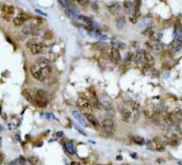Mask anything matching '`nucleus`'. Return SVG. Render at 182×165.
<instances>
[{
    "mask_svg": "<svg viewBox=\"0 0 182 165\" xmlns=\"http://www.w3.org/2000/svg\"><path fill=\"white\" fill-rule=\"evenodd\" d=\"M75 1L77 2V5L82 8H85L89 5V0H75Z\"/></svg>",
    "mask_w": 182,
    "mask_h": 165,
    "instance_id": "26",
    "label": "nucleus"
},
{
    "mask_svg": "<svg viewBox=\"0 0 182 165\" xmlns=\"http://www.w3.org/2000/svg\"><path fill=\"white\" fill-rule=\"evenodd\" d=\"M14 8L12 7V5H3L2 7V15L3 17L5 18V19L9 20L10 17H11L12 15L14 14Z\"/></svg>",
    "mask_w": 182,
    "mask_h": 165,
    "instance_id": "8",
    "label": "nucleus"
},
{
    "mask_svg": "<svg viewBox=\"0 0 182 165\" xmlns=\"http://www.w3.org/2000/svg\"><path fill=\"white\" fill-rule=\"evenodd\" d=\"M72 115H74V117L76 118L77 120H79V122H80L82 125H85V122H84V120H83L82 115H81V114L79 113L78 111H74V112H72Z\"/></svg>",
    "mask_w": 182,
    "mask_h": 165,
    "instance_id": "24",
    "label": "nucleus"
},
{
    "mask_svg": "<svg viewBox=\"0 0 182 165\" xmlns=\"http://www.w3.org/2000/svg\"><path fill=\"white\" fill-rule=\"evenodd\" d=\"M120 113H121V118H123L124 122L129 123L131 120V118H132V112H131L130 110H128V109L126 108L121 109Z\"/></svg>",
    "mask_w": 182,
    "mask_h": 165,
    "instance_id": "10",
    "label": "nucleus"
},
{
    "mask_svg": "<svg viewBox=\"0 0 182 165\" xmlns=\"http://www.w3.org/2000/svg\"><path fill=\"white\" fill-rule=\"evenodd\" d=\"M39 31L41 29H39V25H36L35 22H28L22 28V33L26 35H37Z\"/></svg>",
    "mask_w": 182,
    "mask_h": 165,
    "instance_id": "4",
    "label": "nucleus"
},
{
    "mask_svg": "<svg viewBox=\"0 0 182 165\" xmlns=\"http://www.w3.org/2000/svg\"><path fill=\"white\" fill-rule=\"evenodd\" d=\"M130 20H131V22H132V24H136V17H130Z\"/></svg>",
    "mask_w": 182,
    "mask_h": 165,
    "instance_id": "31",
    "label": "nucleus"
},
{
    "mask_svg": "<svg viewBox=\"0 0 182 165\" xmlns=\"http://www.w3.org/2000/svg\"><path fill=\"white\" fill-rule=\"evenodd\" d=\"M146 45L148 46V47L150 48L151 50H154V51H159L160 50V48H159V44H158V41H149L146 43Z\"/></svg>",
    "mask_w": 182,
    "mask_h": 165,
    "instance_id": "21",
    "label": "nucleus"
},
{
    "mask_svg": "<svg viewBox=\"0 0 182 165\" xmlns=\"http://www.w3.org/2000/svg\"><path fill=\"white\" fill-rule=\"evenodd\" d=\"M28 162L30 163L31 165L37 164V162H39V157H36V156H30L28 158Z\"/></svg>",
    "mask_w": 182,
    "mask_h": 165,
    "instance_id": "25",
    "label": "nucleus"
},
{
    "mask_svg": "<svg viewBox=\"0 0 182 165\" xmlns=\"http://www.w3.org/2000/svg\"><path fill=\"white\" fill-rule=\"evenodd\" d=\"M58 1L60 2V5L63 8H65V9L66 8H74L72 0H58Z\"/></svg>",
    "mask_w": 182,
    "mask_h": 165,
    "instance_id": "23",
    "label": "nucleus"
},
{
    "mask_svg": "<svg viewBox=\"0 0 182 165\" xmlns=\"http://www.w3.org/2000/svg\"><path fill=\"white\" fill-rule=\"evenodd\" d=\"M132 141L134 142L135 144H137V145H143V144L145 143V142H144V139L141 136H133Z\"/></svg>",
    "mask_w": 182,
    "mask_h": 165,
    "instance_id": "27",
    "label": "nucleus"
},
{
    "mask_svg": "<svg viewBox=\"0 0 182 165\" xmlns=\"http://www.w3.org/2000/svg\"><path fill=\"white\" fill-rule=\"evenodd\" d=\"M67 146H68V147H69V148H68V149H69L70 153H74V149H72V142H69Z\"/></svg>",
    "mask_w": 182,
    "mask_h": 165,
    "instance_id": "30",
    "label": "nucleus"
},
{
    "mask_svg": "<svg viewBox=\"0 0 182 165\" xmlns=\"http://www.w3.org/2000/svg\"><path fill=\"white\" fill-rule=\"evenodd\" d=\"M108 10L113 15H119L121 13V10H123V5L118 2H113L108 5Z\"/></svg>",
    "mask_w": 182,
    "mask_h": 165,
    "instance_id": "7",
    "label": "nucleus"
},
{
    "mask_svg": "<svg viewBox=\"0 0 182 165\" xmlns=\"http://www.w3.org/2000/svg\"><path fill=\"white\" fill-rule=\"evenodd\" d=\"M28 48L30 50V52L33 54V56H36V54H39L43 52L44 50V44L39 43V42H29L28 43Z\"/></svg>",
    "mask_w": 182,
    "mask_h": 165,
    "instance_id": "5",
    "label": "nucleus"
},
{
    "mask_svg": "<svg viewBox=\"0 0 182 165\" xmlns=\"http://www.w3.org/2000/svg\"><path fill=\"white\" fill-rule=\"evenodd\" d=\"M94 47H97V49H106V48H108V45L104 43H101V42H99V43H96L94 44Z\"/></svg>",
    "mask_w": 182,
    "mask_h": 165,
    "instance_id": "28",
    "label": "nucleus"
},
{
    "mask_svg": "<svg viewBox=\"0 0 182 165\" xmlns=\"http://www.w3.org/2000/svg\"><path fill=\"white\" fill-rule=\"evenodd\" d=\"M111 45H112V47L116 48V49H125L126 48V44L123 43V42L118 41V39H112V42H111Z\"/></svg>",
    "mask_w": 182,
    "mask_h": 165,
    "instance_id": "17",
    "label": "nucleus"
},
{
    "mask_svg": "<svg viewBox=\"0 0 182 165\" xmlns=\"http://www.w3.org/2000/svg\"><path fill=\"white\" fill-rule=\"evenodd\" d=\"M132 60H133V62H134V63H136L137 65H140V64L142 63V61H143V56H142V51L135 52V53L133 54Z\"/></svg>",
    "mask_w": 182,
    "mask_h": 165,
    "instance_id": "20",
    "label": "nucleus"
},
{
    "mask_svg": "<svg viewBox=\"0 0 182 165\" xmlns=\"http://www.w3.org/2000/svg\"><path fill=\"white\" fill-rule=\"evenodd\" d=\"M141 51H142V56H143L144 61L147 62V63L150 64V65H152V64H153V62H154L153 57H152L151 54H150L147 50H141Z\"/></svg>",
    "mask_w": 182,
    "mask_h": 165,
    "instance_id": "13",
    "label": "nucleus"
},
{
    "mask_svg": "<svg viewBox=\"0 0 182 165\" xmlns=\"http://www.w3.org/2000/svg\"><path fill=\"white\" fill-rule=\"evenodd\" d=\"M77 106H78L79 108H82V109H91L92 104H91V102H89V99L80 97L78 100H77Z\"/></svg>",
    "mask_w": 182,
    "mask_h": 165,
    "instance_id": "9",
    "label": "nucleus"
},
{
    "mask_svg": "<svg viewBox=\"0 0 182 165\" xmlns=\"http://www.w3.org/2000/svg\"><path fill=\"white\" fill-rule=\"evenodd\" d=\"M123 8H124V10L126 11V13L131 14L133 12V10H134V5H133L131 1H125V2L123 3Z\"/></svg>",
    "mask_w": 182,
    "mask_h": 165,
    "instance_id": "15",
    "label": "nucleus"
},
{
    "mask_svg": "<svg viewBox=\"0 0 182 165\" xmlns=\"http://www.w3.org/2000/svg\"><path fill=\"white\" fill-rule=\"evenodd\" d=\"M147 146L150 150H154V151H164L165 150L164 144H163L159 139H153V140H151V141H149L147 144Z\"/></svg>",
    "mask_w": 182,
    "mask_h": 165,
    "instance_id": "6",
    "label": "nucleus"
},
{
    "mask_svg": "<svg viewBox=\"0 0 182 165\" xmlns=\"http://www.w3.org/2000/svg\"><path fill=\"white\" fill-rule=\"evenodd\" d=\"M129 106H130V108L132 109V111L136 112V113L140 111V108H141L140 103L137 101H135V100H130V101H129Z\"/></svg>",
    "mask_w": 182,
    "mask_h": 165,
    "instance_id": "22",
    "label": "nucleus"
},
{
    "mask_svg": "<svg viewBox=\"0 0 182 165\" xmlns=\"http://www.w3.org/2000/svg\"><path fill=\"white\" fill-rule=\"evenodd\" d=\"M100 104H101V109H104L106 111H112L113 106L108 99H101L100 100Z\"/></svg>",
    "mask_w": 182,
    "mask_h": 165,
    "instance_id": "16",
    "label": "nucleus"
},
{
    "mask_svg": "<svg viewBox=\"0 0 182 165\" xmlns=\"http://www.w3.org/2000/svg\"><path fill=\"white\" fill-rule=\"evenodd\" d=\"M110 56H111V58H112V60L115 62V63H118V62H120L121 57H120V53H119L118 49L112 47V48H111V50H110Z\"/></svg>",
    "mask_w": 182,
    "mask_h": 165,
    "instance_id": "11",
    "label": "nucleus"
},
{
    "mask_svg": "<svg viewBox=\"0 0 182 165\" xmlns=\"http://www.w3.org/2000/svg\"><path fill=\"white\" fill-rule=\"evenodd\" d=\"M101 128L106 135H113L115 131V123L112 118H104L101 122Z\"/></svg>",
    "mask_w": 182,
    "mask_h": 165,
    "instance_id": "3",
    "label": "nucleus"
},
{
    "mask_svg": "<svg viewBox=\"0 0 182 165\" xmlns=\"http://www.w3.org/2000/svg\"><path fill=\"white\" fill-rule=\"evenodd\" d=\"M176 125H177L178 130H179L180 132L182 133V120H177V123H176Z\"/></svg>",
    "mask_w": 182,
    "mask_h": 165,
    "instance_id": "29",
    "label": "nucleus"
},
{
    "mask_svg": "<svg viewBox=\"0 0 182 165\" xmlns=\"http://www.w3.org/2000/svg\"><path fill=\"white\" fill-rule=\"evenodd\" d=\"M84 116H85V118L87 120V122H89V124L92 125V126H94V127H98V126H99V123H98L97 118H96L95 116L93 115V114H91V113H85Z\"/></svg>",
    "mask_w": 182,
    "mask_h": 165,
    "instance_id": "14",
    "label": "nucleus"
},
{
    "mask_svg": "<svg viewBox=\"0 0 182 165\" xmlns=\"http://www.w3.org/2000/svg\"><path fill=\"white\" fill-rule=\"evenodd\" d=\"M65 13L67 16H69L70 18H78V12L75 10V8H66Z\"/></svg>",
    "mask_w": 182,
    "mask_h": 165,
    "instance_id": "18",
    "label": "nucleus"
},
{
    "mask_svg": "<svg viewBox=\"0 0 182 165\" xmlns=\"http://www.w3.org/2000/svg\"><path fill=\"white\" fill-rule=\"evenodd\" d=\"M3 159H5V157H3V154H2V153H0V164L2 163Z\"/></svg>",
    "mask_w": 182,
    "mask_h": 165,
    "instance_id": "32",
    "label": "nucleus"
},
{
    "mask_svg": "<svg viewBox=\"0 0 182 165\" xmlns=\"http://www.w3.org/2000/svg\"><path fill=\"white\" fill-rule=\"evenodd\" d=\"M30 72L33 78L39 81H44L50 77L52 72V67L46 59H39L31 66Z\"/></svg>",
    "mask_w": 182,
    "mask_h": 165,
    "instance_id": "1",
    "label": "nucleus"
},
{
    "mask_svg": "<svg viewBox=\"0 0 182 165\" xmlns=\"http://www.w3.org/2000/svg\"><path fill=\"white\" fill-rule=\"evenodd\" d=\"M115 25H116V27L119 29L124 28L125 25H126V18H125L124 16H119V17H117L116 20H115Z\"/></svg>",
    "mask_w": 182,
    "mask_h": 165,
    "instance_id": "19",
    "label": "nucleus"
},
{
    "mask_svg": "<svg viewBox=\"0 0 182 165\" xmlns=\"http://www.w3.org/2000/svg\"><path fill=\"white\" fill-rule=\"evenodd\" d=\"M2 131H3V127L0 125V132H2Z\"/></svg>",
    "mask_w": 182,
    "mask_h": 165,
    "instance_id": "33",
    "label": "nucleus"
},
{
    "mask_svg": "<svg viewBox=\"0 0 182 165\" xmlns=\"http://www.w3.org/2000/svg\"><path fill=\"white\" fill-rule=\"evenodd\" d=\"M32 97H33V102H35L39 106H46V104L48 103V100H49L48 93L41 89H34V92L32 94Z\"/></svg>",
    "mask_w": 182,
    "mask_h": 165,
    "instance_id": "2",
    "label": "nucleus"
},
{
    "mask_svg": "<svg viewBox=\"0 0 182 165\" xmlns=\"http://www.w3.org/2000/svg\"><path fill=\"white\" fill-rule=\"evenodd\" d=\"M0 8H1V5H0Z\"/></svg>",
    "mask_w": 182,
    "mask_h": 165,
    "instance_id": "34",
    "label": "nucleus"
},
{
    "mask_svg": "<svg viewBox=\"0 0 182 165\" xmlns=\"http://www.w3.org/2000/svg\"><path fill=\"white\" fill-rule=\"evenodd\" d=\"M27 19H28V16L25 15V14H20V15H18L17 17H15L13 19V22L15 26H22V25H25L27 22Z\"/></svg>",
    "mask_w": 182,
    "mask_h": 165,
    "instance_id": "12",
    "label": "nucleus"
}]
</instances>
